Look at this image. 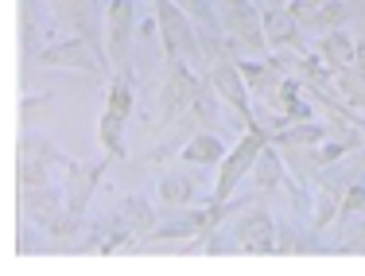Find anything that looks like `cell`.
Instances as JSON below:
<instances>
[{
  "label": "cell",
  "mask_w": 365,
  "mask_h": 276,
  "mask_svg": "<svg viewBox=\"0 0 365 276\" xmlns=\"http://www.w3.org/2000/svg\"><path fill=\"white\" fill-rule=\"evenodd\" d=\"M155 4V24H160V39H163V51H168L171 63H179L182 55L187 58H202V43H198V31L190 24V16L182 12L175 0H152Z\"/></svg>",
  "instance_id": "6da1fadb"
},
{
  "label": "cell",
  "mask_w": 365,
  "mask_h": 276,
  "mask_svg": "<svg viewBox=\"0 0 365 276\" xmlns=\"http://www.w3.org/2000/svg\"><path fill=\"white\" fill-rule=\"evenodd\" d=\"M272 140V136L264 133V128L257 125H249V133L241 136V144L233 152H225V160H222V175H218V191H214V198L210 203H230V195L237 191V183L245 179V171H253V163H257V156L264 152V144Z\"/></svg>",
  "instance_id": "7a4b0ae2"
},
{
  "label": "cell",
  "mask_w": 365,
  "mask_h": 276,
  "mask_svg": "<svg viewBox=\"0 0 365 276\" xmlns=\"http://www.w3.org/2000/svg\"><path fill=\"white\" fill-rule=\"evenodd\" d=\"M43 66H74V71H90V74H106V55L93 39L74 36L66 43H55V47L39 51Z\"/></svg>",
  "instance_id": "3957f363"
},
{
  "label": "cell",
  "mask_w": 365,
  "mask_h": 276,
  "mask_svg": "<svg viewBox=\"0 0 365 276\" xmlns=\"http://www.w3.org/2000/svg\"><path fill=\"white\" fill-rule=\"evenodd\" d=\"M133 113V90L125 82L109 86V101L106 113H101V144H106L109 156H125V121Z\"/></svg>",
  "instance_id": "277c9868"
},
{
  "label": "cell",
  "mask_w": 365,
  "mask_h": 276,
  "mask_svg": "<svg viewBox=\"0 0 365 276\" xmlns=\"http://www.w3.org/2000/svg\"><path fill=\"white\" fill-rule=\"evenodd\" d=\"M51 163L71 168V160H66L58 148H51L47 140H20V168H16L20 191H28V187H51L47 183V168H51Z\"/></svg>",
  "instance_id": "5b68a950"
},
{
  "label": "cell",
  "mask_w": 365,
  "mask_h": 276,
  "mask_svg": "<svg viewBox=\"0 0 365 276\" xmlns=\"http://www.w3.org/2000/svg\"><path fill=\"white\" fill-rule=\"evenodd\" d=\"M198 78L187 71L182 63H175L171 66V78H168V86H163V121H179L182 113H190V106H195V98H198Z\"/></svg>",
  "instance_id": "8992f818"
},
{
  "label": "cell",
  "mask_w": 365,
  "mask_h": 276,
  "mask_svg": "<svg viewBox=\"0 0 365 276\" xmlns=\"http://www.w3.org/2000/svg\"><path fill=\"white\" fill-rule=\"evenodd\" d=\"M210 86H214V93H222V98L237 109V113H245V125H253V117H249V86H245V78H241V71H237L233 58L210 63Z\"/></svg>",
  "instance_id": "52a82bcc"
},
{
  "label": "cell",
  "mask_w": 365,
  "mask_h": 276,
  "mask_svg": "<svg viewBox=\"0 0 365 276\" xmlns=\"http://www.w3.org/2000/svg\"><path fill=\"white\" fill-rule=\"evenodd\" d=\"M303 86L295 78H284L276 86V93L268 98V109H272V121L276 125H299V121H311V106L299 98Z\"/></svg>",
  "instance_id": "ba28073f"
},
{
  "label": "cell",
  "mask_w": 365,
  "mask_h": 276,
  "mask_svg": "<svg viewBox=\"0 0 365 276\" xmlns=\"http://www.w3.org/2000/svg\"><path fill=\"white\" fill-rule=\"evenodd\" d=\"M106 163H109V160L93 163V168H78V163H71V168H66V210H71L74 218H82V214H86L90 195H93V187H98Z\"/></svg>",
  "instance_id": "9c48e42d"
},
{
  "label": "cell",
  "mask_w": 365,
  "mask_h": 276,
  "mask_svg": "<svg viewBox=\"0 0 365 276\" xmlns=\"http://www.w3.org/2000/svg\"><path fill=\"white\" fill-rule=\"evenodd\" d=\"M260 28H264L268 47H292L299 55H307V43L299 36V20L288 12V8H272V12L260 16Z\"/></svg>",
  "instance_id": "30bf717a"
},
{
  "label": "cell",
  "mask_w": 365,
  "mask_h": 276,
  "mask_svg": "<svg viewBox=\"0 0 365 276\" xmlns=\"http://www.w3.org/2000/svg\"><path fill=\"white\" fill-rule=\"evenodd\" d=\"M237 71H241V78H245L249 93H253V98H264V101L276 93V86L288 78V66L280 63V55L268 58V63H237Z\"/></svg>",
  "instance_id": "8fae6325"
},
{
  "label": "cell",
  "mask_w": 365,
  "mask_h": 276,
  "mask_svg": "<svg viewBox=\"0 0 365 276\" xmlns=\"http://www.w3.org/2000/svg\"><path fill=\"white\" fill-rule=\"evenodd\" d=\"M133 20H136V0H109L106 31H109V55L125 58L128 39H133Z\"/></svg>",
  "instance_id": "7c38bea8"
},
{
  "label": "cell",
  "mask_w": 365,
  "mask_h": 276,
  "mask_svg": "<svg viewBox=\"0 0 365 276\" xmlns=\"http://www.w3.org/2000/svg\"><path fill=\"white\" fill-rule=\"evenodd\" d=\"M237 241L249 249V253H276V226L264 210H253L249 218H241L237 226Z\"/></svg>",
  "instance_id": "4fadbf2b"
},
{
  "label": "cell",
  "mask_w": 365,
  "mask_h": 276,
  "mask_svg": "<svg viewBox=\"0 0 365 276\" xmlns=\"http://www.w3.org/2000/svg\"><path fill=\"white\" fill-rule=\"evenodd\" d=\"M182 160L187 163H222L225 160V144L214 133H198L182 144Z\"/></svg>",
  "instance_id": "5bb4252c"
},
{
  "label": "cell",
  "mask_w": 365,
  "mask_h": 276,
  "mask_svg": "<svg viewBox=\"0 0 365 276\" xmlns=\"http://www.w3.org/2000/svg\"><path fill=\"white\" fill-rule=\"evenodd\" d=\"M319 55L327 58L330 66H354V39L346 31H327L319 39Z\"/></svg>",
  "instance_id": "9a60e30c"
},
{
  "label": "cell",
  "mask_w": 365,
  "mask_h": 276,
  "mask_svg": "<svg viewBox=\"0 0 365 276\" xmlns=\"http://www.w3.org/2000/svg\"><path fill=\"white\" fill-rule=\"evenodd\" d=\"M334 71V86L350 106H365V74L358 66H330Z\"/></svg>",
  "instance_id": "2e32d148"
},
{
  "label": "cell",
  "mask_w": 365,
  "mask_h": 276,
  "mask_svg": "<svg viewBox=\"0 0 365 276\" xmlns=\"http://www.w3.org/2000/svg\"><path fill=\"white\" fill-rule=\"evenodd\" d=\"M354 148H358V144H354V140H346V136H327V140H319V144H311V148H307V163L323 168V163L342 160L346 152H354Z\"/></svg>",
  "instance_id": "e0dca14e"
},
{
  "label": "cell",
  "mask_w": 365,
  "mask_h": 276,
  "mask_svg": "<svg viewBox=\"0 0 365 276\" xmlns=\"http://www.w3.org/2000/svg\"><path fill=\"white\" fill-rule=\"evenodd\" d=\"M253 175H257L260 191H272L276 183H284V163H280V156H276L268 144H264V152H260L257 163H253Z\"/></svg>",
  "instance_id": "ac0fdd59"
},
{
  "label": "cell",
  "mask_w": 365,
  "mask_h": 276,
  "mask_svg": "<svg viewBox=\"0 0 365 276\" xmlns=\"http://www.w3.org/2000/svg\"><path fill=\"white\" fill-rule=\"evenodd\" d=\"M338 206H342V187L338 183H323L319 187V210H315V234H323L330 222L338 218Z\"/></svg>",
  "instance_id": "d6986e66"
},
{
  "label": "cell",
  "mask_w": 365,
  "mask_h": 276,
  "mask_svg": "<svg viewBox=\"0 0 365 276\" xmlns=\"http://www.w3.org/2000/svg\"><path fill=\"white\" fill-rule=\"evenodd\" d=\"M120 218L128 222V230H133V234H152V230H155V214H152V206H148L140 195L128 198L125 210H120Z\"/></svg>",
  "instance_id": "ffe728a7"
},
{
  "label": "cell",
  "mask_w": 365,
  "mask_h": 276,
  "mask_svg": "<svg viewBox=\"0 0 365 276\" xmlns=\"http://www.w3.org/2000/svg\"><path fill=\"white\" fill-rule=\"evenodd\" d=\"M346 16H350V8H346V4H338V0H327V4L319 8V12H311L307 20L299 24V28H311V31H323V28H338V24H342Z\"/></svg>",
  "instance_id": "44dd1931"
},
{
  "label": "cell",
  "mask_w": 365,
  "mask_h": 276,
  "mask_svg": "<svg viewBox=\"0 0 365 276\" xmlns=\"http://www.w3.org/2000/svg\"><path fill=\"white\" fill-rule=\"evenodd\" d=\"M160 198H163L168 206L190 203V198H195V183H190L187 175H163V183H160Z\"/></svg>",
  "instance_id": "7402d4cb"
},
{
  "label": "cell",
  "mask_w": 365,
  "mask_h": 276,
  "mask_svg": "<svg viewBox=\"0 0 365 276\" xmlns=\"http://www.w3.org/2000/svg\"><path fill=\"white\" fill-rule=\"evenodd\" d=\"M365 210V183H350L346 187V195H342V206H338V218H354V214H361Z\"/></svg>",
  "instance_id": "603a6c76"
},
{
  "label": "cell",
  "mask_w": 365,
  "mask_h": 276,
  "mask_svg": "<svg viewBox=\"0 0 365 276\" xmlns=\"http://www.w3.org/2000/svg\"><path fill=\"white\" fill-rule=\"evenodd\" d=\"M323 4H327V0H292V4H288V12H292L295 20L303 24V20H307V16H311V12H319V8H323Z\"/></svg>",
  "instance_id": "cb8c5ba5"
},
{
  "label": "cell",
  "mask_w": 365,
  "mask_h": 276,
  "mask_svg": "<svg viewBox=\"0 0 365 276\" xmlns=\"http://www.w3.org/2000/svg\"><path fill=\"white\" fill-rule=\"evenodd\" d=\"M346 253H365V222L354 230L350 237H346Z\"/></svg>",
  "instance_id": "d4e9b609"
},
{
  "label": "cell",
  "mask_w": 365,
  "mask_h": 276,
  "mask_svg": "<svg viewBox=\"0 0 365 276\" xmlns=\"http://www.w3.org/2000/svg\"><path fill=\"white\" fill-rule=\"evenodd\" d=\"M354 66H358V71L365 74V39L354 43Z\"/></svg>",
  "instance_id": "484cf974"
},
{
  "label": "cell",
  "mask_w": 365,
  "mask_h": 276,
  "mask_svg": "<svg viewBox=\"0 0 365 276\" xmlns=\"http://www.w3.org/2000/svg\"><path fill=\"white\" fill-rule=\"evenodd\" d=\"M354 4H358V8H365V0H354Z\"/></svg>",
  "instance_id": "4316f807"
}]
</instances>
